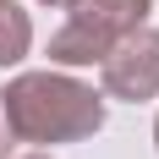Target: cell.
Masks as SVG:
<instances>
[{
    "label": "cell",
    "instance_id": "7",
    "mask_svg": "<svg viewBox=\"0 0 159 159\" xmlns=\"http://www.w3.org/2000/svg\"><path fill=\"white\" fill-rule=\"evenodd\" d=\"M22 159H49V154H22Z\"/></svg>",
    "mask_w": 159,
    "mask_h": 159
},
{
    "label": "cell",
    "instance_id": "8",
    "mask_svg": "<svg viewBox=\"0 0 159 159\" xmlns=\"http://www.w3.org/2000/svg\"><path fill=\"white\" fill-rule=\"evenodd\" d=\"M154 143H159V121H154Z\"/></svg>",
    "mask_w": 159,
    "mask_h": 159
},
{
    "label": "cell",
    "instance_id": "6",
    "mask_svg": "<svg viewBox=\"0 0 159 159\" xmlns=\"http://www.w3.org/2000/svg\"><path fill=\"white\" fill-rule=\"evenodd\" d=\"M39 6H71V0H39Z\"/></svg>",
    "mask_w": 159,
    "mask_h": 159
},
{
    "label": "cell",
    "instance_id": "3",
    "mask_svg": "<svg viewBox=\"0 0 159 159\" xmlns=\"http://www.w3.org/2000/svg\"><path fill=\"white\" fill-rule=\"evenodd\" d=\"M99 82H104V99H121V104L159 99V28L143 22L121 33L99 61Z\"/></svg>",
    "mask_w": 159,
    "mask_h": 159
},
{
    "label": "cell",
    "instance_id": "1",
    "mask_svg": "<svg viewBox=\"0 0 159 159\" xmlns=\"http://www.w3.org/2000/svg\"><path fill=\"white\" fill-rule=\"evenodd\" d=\"M0 93H6L16 143H33V148L82 143L104 126V93H93L88 82L66 77V71H22Z\"/></svg>",
    "mask_w": 159,
    "mask_h": 159
},
{
    "label": "cell",
    "instance_id": "4",
    "mask_svg": "<svg viewBox=\"0 0 159 159\" xmlns=\"http://www.w3.org/2000/svg\"><path fill=\"white\" fill-rule=\"evenodd\" d=\"M33 49V16L22 6H0V66H22Z\"/></svg>",
    "mask_w": 159,
    "mask_h": 159
},
{
    "label": "cell",
    "instance_id": "9",
    "mask_svg": "<svg viewBox=\"0 0 159 159\" xmlns=\"http://www.w3.org/2000/svg\"><path fill=\"white\" fill-rule=\"evenodd\" d=\"M0 6H6V0H0Z\"/></svg>",
    "mask_w": 159,
    "mask_h": 159
},
{
    "label": "cell",
    "instance_id": "5",
    "mask_svg": "<svg viewBox=\"0 0 159 159\" xmlns=\"http://www.w3.org/2000/svg\"><path fill=\"white\" fill-rule=\"evenodd\" d=\"M16 148V132H11V115H6V93H0V159H11Z\"/></svg>",
    "mask_w": 159,
    "mask_h": 159
},
{
    "label": "cell",
    "instance_id": "2",
    "mask_svg": "<svg viewBox=\"0 0 159 159\" xmlns=\"http://www.w3.org/2000/svg\"><path fill=\"white\" fill-rule=\"evenodd\" d=\"M154 0H71L66 6V22L49 33V66H99L104 49L121 39V33L143 28Z\"/></svg>",
    "mask_w": 159,
    "mask_h": 159
}]
</instances>
